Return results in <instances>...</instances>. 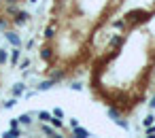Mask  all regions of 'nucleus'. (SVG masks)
Returning <instances> with one entry per match:
<instances>
[{
    "label": "nucleus",
    "instance_id": "obj_1",
    "mask_svg": "<svg viewBox=\"0 0 155 138\" xmlns=\"http://www.w3.org/2000/svg\"><path fill=\"white\" fill-rule=\"evenodd\" d=\"M123 19H125V21H132V24H136V21H147V19H149V13H147V11H140V9H134V11H130Z\"/></svg>",
    "mask_w": 155,
    "mask_h": 138
},
{
    "label": "nucleus",
    "instance_id": "obj_2",
    "mask_svg": "<svg viewBox=\"0 0 155 138\" xmlns=\"http://www.w3.org/2000/svg\"><path fill=\"white\" fill-rule=\"evenodd\" d=\"M72 136H74V138H89L91 134H89L87 130H83V127L77 125V127H72Z\"/></svg>",
    "mask_w": 155,
    "mask_h": 138
},
{
    "label": "nucleus",
    "instance_id": "obj_3",
    "mask_svg": "<svg viewBox=\"0 0 155 138\" xmlns=\"http://www.w3.org/2000/svg\"><path fill=\"white\" fill-rule=\"evenodd\" d=\"M5 36H7V41H9L11 45H15V47H19V45H21V38H19L15 32H7Z\"/></svg>",
    "mask_w": 155,
    "mask_h": 138
},
{
    "label": "nucleus",
    "instance_id": "obj_4",
    "mask_svg": "<svg viewBox=\"0 0 155 138\" xmlns=\"http://www.w3.org/2000/svg\"><path fill=\"white\" fill-rule=\"evenodd\" d=\"M28 17H30V15L21 11V13H17V17H15V24H17V26H24V24L28 21Z\"/></svg>",
    "mask_w": 155,
    "mask_h": 138
},
{
    "label": "nucleus",
    "instance_id": "obj_5",
    "mask_svg": "<svg viewBox=\"0 0 155 138\" xmlns=\"http://www.w3.org/2000/svg\"><path fill=\"white\" fill-rule=\"evenodd\" d=\"M41 58H43L45 62H49V60L53 58V49H51V47H45V49L41 51Z\"/></svg>",
    "mask_w": 155,
    "mask_h": 138
},
{
    "label": "nucleus",
    "instance_id": "obj_6",
    "mask_svg": "<svg viewBox=\"0 0 155 138\" xmlns=\"http://www.w3.org/2000/svg\"><path fill=\"white\" fill-rule=\"evenodd\" d=\"M53 83H55L53 79H49V81H43V83L38 85V91H47V89H51V87H53Z\"/></svg>",
    "mask_w": 155,
    "mask_h": 138
},
{
    "label": "nucleus",
    "instance_id": "obj_7",
    "mask_svg": "<svg viewBox=\"0 0 155 138\" xmlns=\"http://www.w3.org/2000/svg\"><path fill=\"white\" fill-rule=\"evenodd\" d=\"M2 138H19V127H11V132H5Z\"/></svg>",
    "mask_w": 155,
    "mask_h": 138
},
{
    "label": "nucleus",
    "instance_id": "obj_8",
    "mask_svg": "<svg viewBox=\"0 0 155 138\" xmlns=\"http://www.w3.org/2000/svg\"><path fill=\"white\" fill-rule=\"evenodd\" d=\"M24 91H26V85H24V83H17V85L13 87V96H15V98H17V96H21Z\"/></svg>",
    "mask_w": 155,
    "mask_h": 138
},
{
    "label": "nucleus",
    "instance_id": "obj_9",
    "mask_svg": "<svg viewBox=\"0 0 155 138\" xmlns=\"http://www.w3.org/2000/svg\"><path fill=\"white\" fill-rule=\"evenodd\" d=\"M19 55H21V51L15 47V49L11 51V64H17V62H19Z\"/></svg>",
    "mask_w": 155,
    "mask_h": 138
},
{
    "label": "nucleus",
    "instance_id": "obj_10",
    "mask_svg": "<svg viewBox=\"0 0 155 138\" xmlns=\"http://www.w3.org/2000/svg\"><path fill=\"white\" fill-rule=\"evenodd\" d=\"M17 121H19V123H24V125H30V123H32V117H30V115L26 113V115H21V117H17Z\"/></svg>",
    "mask_w": 155,
    "mask_h": 138
},
{
    "label": "nucleus",
    "instance_id": "obj_11",
    "mask_svg": "<svg viewBox=\"0 0 155 138\" xmlns=\"http://www.w3.org/2000/svg\"><path fill=\"white\" fill-rule=\"evenodd\" d=\"M38 119H41L43 123H47V121H51V115H49L47 110H41V113H38Z\"/></svg>",
    "mask_w": 155,
    "mask_h": 138
},
{
    "label": "nucleus",
    "instance_id": "obj_12",
    "mask_svg": "<svg viewBox=\"0 0 155 138\" xmlns=\"http://www.w3.org/2000/svg\"><path fill=\"white\" fill-rule=\"evenodd\" d=\"M43 132H45V134H47L49 138H53V136H55V130H51L49 125H43Z\"/></svg>",
    "mask_w": 155,
    "mask_h": 138
},
{
    "label": "nucleus",
    "instance_id": "obj_13",
    "mask_svg": "<svg viewBox=\"0 0 155 138\" xmlns=\"http://www.w3.org/2000/svg\"><path fill=\"white\" fill-rule=\"evenodd\" d=\"M15 104H17V98H11V100H7V102H5V108H13Z\"/></svg>",
    "mask_w": 155,
    "mask_h": 138
},
{
    "label": "nucleus",
    "instance_id": "obj_14",
    "mask_svg": "<svg viewBox=\"0 0 155 138\" xmlns=\"http://www.w3.org/2000/svg\"><path fill=\"white\" fill-rule=\"evenodd\" d=\"M7 60H9L7 51H5V49H0V64H7Z\"/></svg>",
    "mask_w": 155,
    "mask_h": 138
},
{
    "label": "nucleus",
    "instance_id": "obj_15",
    "mask_svg": "<svg viewBox=\"0 0 155 138\" xmlns=\"http://www.w3.org/2000/svg\"><path fill=\"white\" fill-rule=\"evenodd\" d=\"M121 43H123V36H115V38L110 41V45H113V47H117V45H121Z\"/></svg>",
    "mask_w": 155,
    "mask_h": 138
},
{
    "label": "nucleus",
    "instance_id": "obj_16",
    "mask_svg": "<svg viewBox=\"0 0 155 138\" xmlns=\"http://www.w3.org/2000/svg\"><path fill=\"white\" fill-rule=\"evenodd\" d=\"M115 123H117L119 127H123V130H127V121H125V119H115Z\"/></svg>",
    "mask_w": 155,
    "mask_h": 138
},
{
    "label": "nucleus",
    "instance_id": "obj_17",
    "mask_svg": "<svg viewBox=\"0 0 155 138\" xmlns=\"http://www.w3.org/2000/svg\"><path fill=\"white\" fill-rule=\"evenodd\" d=\"M45 36H47V38H53V36H55V30H53V28H47V30H45Z\"/></svg>",
    "mask_w": 155,
    "mask_h": 138
},
{
    "label": "nucleus",
    "instance_id": "obj_18",
    "mask_svg": "<svg viewBox=\"0 0 155 138\" xmlns=\"http://www.w3.org/2000/svg\"><path fill=\"white\" fill-rule=\"evenodd\" d=\"M51 123H53V127H62V121H60V117L55 119V117H51Z\"/></svg>",
    "mask_w": 155,
    "mask_h": 138
},
{
    "label": "nucleus",
    "instance_id": "obj_19",
    "mask_svg": "<svg viewBox=\"0 0 155 138\" xmlns=\"http://www.w3.org/2000/svg\"><path fill=\"white\" fill-rule=\"evenodd\" d=\"M108 115H110V117H113V119H119V113H117V110H115V108H108Z\"/></svg>",
    "mask_w": 155,
    "mask_h": 138
},
{
    "label": "nucleus",
    "instance_id": "obj_20",
    "mask_svg": "<svg viewBox=\"0 0 155 138\" xmlns=\"http://www.w3.org/2000/svg\"><path fill=\"white\" fill-rule=\"evenodd\" d=\"M153 121H155V117H153V115H149V117H144V125H151Z\"/></svg>",
    "mask_w": 155,
    "mask_h": 138
},
{
    "label": "nucleus",
    "instance_id": "obj_21",
    "mask_svg": "<svg viewBox=\"0 0 155 138\" xmlns=\"http://www.w3.org/2000/svg\"><path fill=\"white\" fill-rule=\"evenodd\" d=\"M70 87H72V89H74V91H81V89H83V85H81V83H72V85H70Z\"/></svg>",
    "mask_w": 155,
    "mask_h": 138
},
{
    "label": "nucleus",
    "instance_id": "obj_22",
    "mask_svg": "<svg viewBox=\"0 0 155 138\" xmlns=\"http://www.w3.org/2000/svg\"><path fill=\"white\" fill-rule=\"evenodd\" d=\"M53 117H64V110H62V108H55V110H53Z\"/></svg>",
    "mask_w": 155,
    "mask_h": 138
},
{
    "label": "nucleus",
    "instance_id": "obj_23",
    "mask_svg": "<svg viewBox=\"0 0 155 138\" xmlns=\"http://www.w3.org/2000/svg\"><path fill=\"white\" fill-rule=\"evenodd\" d=\"M115 28H125V19H123V21H121V19L115 21Z\"/></svg>",
    "mask_w": 155,
    "mask_h": 138
},
{
    "label": "nucleus",
    "instance_id": "obj_24",
    "mask_svg": "<svg viewBox=\"0 0 155 138\" xmlns=\"http://www.w3.org/2000/svg\"><path fill=\"white\" fill-rule=\"evenodd\" d=\"M147 134H155V125H153V123L147 125Z\"/></svg>",
    "mask_w": 155,
    "mask_h": 138
},
{
    "label": "nucleus",
    "instance_id": "obj_25",
    "mask_svg": "<svg viewBox=\"0 0 155 138\" xmlns=\"http://www.w3.org/2000/svg\"><path fill=\"white\" fill-rule=\"evenodd\" d=\"M28 66H30V62H28V60H24V62L19 64V68H28Z\"/></svg>",
    "mask_w": 155,
    "mask_h": 138
},
{
    "label": "nucleus",
    "instance_id": "obj_26",
    "mask_svg": "<svg viewBox=\"0 0 155 138\" xmlns=\"http://www.w3.org/2000/svg\"><path fill=\"white\" fill-rule=\"evenodd\" d=\"M7 28V19H0V30H5Z\"/></svg>",
    "mask_w": 155,
    "mask_h": 138
},
{
    "label": "nucleus",
    "instance_id": "obj_27",
    "mask_svg": "<svg viewBox=\"0 0 155 138\" xmlns=\"http://www.w3.org/2000/svg\"><path fill=\"white\" fill-rule=\"evenodd\" d=\"M149 104H151V108H155V98H153V100H151Z\"/></svg>",
    "mask_w": 155,
    "mask_h": 138
},
{
    "label": "nucleus",
    "instance_id": "obj_28",
    "mask_svg": "<svg viewBox=\"0 0 155 138\" xmlns=\"http://www.w3.org/2000/svg\"><path fill=\"white\" fill-rule=\"evenodd\" d=\"M147 138H155V134H147Z\"/></svg>",
    "mask_w": 155,
    "mask_h": 138
}]
</instances>
